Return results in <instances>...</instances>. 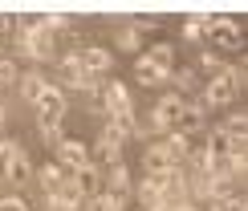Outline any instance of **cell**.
<instances>
[{"mask_svg": "<svg viewBox=\"0 0 248 211\" xmlns=\"http://www.w3.org/2000/svg\"><path fill=\"white\" fill-rule=\"evenodd\" d=\"M33 110H37L41 130H61V122H65V110H69L65 90H61V86H45V93L33 102Z\"/></svg>", "mask_w": 248, "mask_h": 211, "instance_id": "obj_1", "label": "cell"}, {"mask_svg": "<svg viewBox=\"0 0 248 211\" xmlns=\"http://www.w3.org/2000/svg\"><path fill=\"white\" fill-rule=\"evenodd\" d=\"M57 73H61V81H65V86H74V90H86V93H94V98H98L102 81H106V77H94V73H90L86 65H81L78 49H74V53H65V57H57Z\"/></svg>", "mask_w": 248, "mask_h": 211, "instance_id": "obj_2", "label": "cell"}, {"mask_svg": "<svg viewBox=\"0 0 248 211\" xmlns=\"http://www.w3.org/2000/svg\"><path fill=\"white\" fill-rule=\"evenodd\" d=\"M208 41L216 45V53H228V49H244V33H240V20H232V16H212V20H208Z\"/></svg>", "mask_w": 248, "mask_h": 211, "instance_id": "obj_3", "label": "cell"}, {"mask_svg": "<svg viewBox=\"0 0 248 211\" xmlns=\"http://www.w3.org/2000/svg\"><path fill=\"white\" fill-rule=\"evenodd\" d=\"M179 110H183V98L179 93H163L159 102H155V110H151V126H155V134H167L179 126Z\"/></svg>", "mask_w": 248, "mask_h": 211, "instance_id": "obj_4", "label": "cell"}, {"mask_svg": "<svg viewBox=\"0 0 248 211\" xmlns=\"http://www.w3.org/2000/svg\"><path fill=\"white\" fill-rule=\"evenodd\" d=\"M175 130H183V134H203V130H208V110H203L200 98H183L179 126H175Z\"/></svg>", "mask_w": 248, "mask_h": 211, "instance_id": "obj_5", "label": "cell"}, {"mask_svg": "<svg viewBox=\"0 0 248 211\" xmlns=\"http://www.w3.org/2000/svg\"><path fill=\"white\" fill-rule=\"evenodd\" d=\"M232 98H236V90H232V81H224V77L203 81V90H200L203 110H224V106H232Z\"/></svg>", "mask_w": 248, "mask_h": 211, "instance_id": "obj_6", "label": "cell"}, {"mask_svg": "<svg viewBox=\"0 0 248 211\" xmlns=\"http://www.w3.org/2000/svg\"><path fill=\"white\" fill-rule=\"evenodd\" d=\"M78 57H81V65L94 73V77H106V73L114 69V53L102 49V45H86V49H78Z\"/></svg>", "mask_w": 248, "mask_h": 211, "instance_id": "obj_7", "label": "cell"}, {"mask_svg": "<svg viewBox=\"0 0 248 211\" xmlns=\"http://www.w3.org/2000/svg\"><path fill=\"white\" fill-rule=\"evenodd\" d=\"M90 163V146L86 142H74V138H61L57 146V166L61 171H78V166Z\"/></svg>", "mask_w": 248, "mask_h": 211, "instance_id": "obj_8", "label": "cell"}, {"mask_svg": "<svg viewBox=\"0 0 248 211\" xmlns=\"http://www.w3.org/2000/svg\"><path fill=\"white\" fill-rule=\"evenodd\" d=\"M37 183H41V191H45V199H53V195H61V187L69 183V171H61L57 163H41L37 166Z\"/></svg>", "mask_w": 248, "mask_h": 211, "instance_id": "obj_9", "label": "cell"}, {"mask_svg": "<svg viewBox=\"0 0 248 211\" xmlns=\"http://www.w3.org/2000/svg\"><path fill=\"white\" fill-rule=\"evenodd\" d=\"M69 183L78 187L81 199H90V195L102 191V171H98L94 163H86V166H78V171H69Z\"/></svg>", "mask_w": 248, "mask_h": 211, "instance_id": "obj_10", "label": "cell"}, {"mask_svg": "<svg viewBox=\"0 0 248 211\" xmlns=\"http://www.w3.org/2000/svg\"><path fill=\"white\" fill-rule=\"evenodd\" d=\"M90 163H94L98 171H110L114 163H122V146H118V142H110V138H102V134H98V142L90 146Z\"/></svg>", "mask_w": 248, "mask_h": 211, "instance_id": "obj_11", "label": "cell"}, {"mask_svg": "<svg viewBox=\"0 0 248 211\" xmlns=\"http://www.w3.org/2000/svg\"><path fill=\"white\" fill-rule=\"evenodd\" d=\"M102 191H110V195H118V199H130V191H134V179H130V166L126 163H114L106 171V187Z\"/></svg>", "mask_w": 248, "mask_h": 211, "instance_id": "obj_12", "label": "cell"}, {"mask_svg": "<svg viewBox=\"0 0 248 211\" xmlns=\"http://www.w3.org/2000/svg\"><path fill=\"white\" fill-rule=\"evenodd\" d=\"M171 81L179 86V90H175L179 98H200V73H195V65H175L171 69Z\"/></svg>", "mask_w": 248, "mask_h": 211, "instance_id": "obj_13", "label": "cell"}, {"mask_svg": "<svg viewBox=\"0 0 248 211\" xmlns=\"http://www.w3.org/2000/svg\"><path fill=\"white\" fill-rule=\"evenodd\" d=\"M0 175H4L13 187H25V183H33V163H29V154H25V151H16V154H13V163H8Z\"/></svg>", "mask_w": 248, "mask_h": 211, "instance_id": "obj_14", "label": "cell"}, {"mask_svg": "<svg viewBox=\"0 0 248 211\" xmlns=\"http://www.w3.org/2000/svg\"><path fill=\"white\" fill-rule=\"evenodd\" d=\"M134 81H139V86H147V90H159V86H167V81H171V73L155 69L147 57H139V61H134Z\"/></svg>", "mask_w": 248, "mask_h": 211, "instance_id": "obj_15", "label": "cell"}, {"mask_svg": "<svg viewBox=\"0 0 248 211\" xmlns=\"http://www.w3.org/2000/svg\"><path fill=\"white\" fill-rule=\"evenodd\" d=\"M142 166H147V175H163V171H171V166H179V163L167 154L163 142H155V146H147V154H142Z\"/></svg>", "mask_w": 248, "mask_h": 211, "instance_id": "obj_16", "label": "cell"}, {"mask_svg": "<svg viewBox=\"0 0 248 211\" xmlns=\"http://www.w3.org/2000/svg\"><path fill=\"white\" fill-rule=\"evenodd\" d=\"M142 57L151 61L155 69H163V73H171L175 69V45H167V41H159V45H151L147 53H142Z\"/></svg>", "mask_w": 248, "mask_h": 211, "instance_id": "obj_17", "label": "cell"}, {"mask_svg": "<svg viewBox=\"0 0 248 211\" xmlns=\"http://www.w3.org/2000/svg\"><path fill=\"white\" fill-rule=\"evenodd\" d=\"M45 86H49V81H45L41 69H25V73H20V93H25V102H37L41 93H45Z\"/></svg>", "mask_w": 248, "mask_h": 211, "instance_id": "obj_18", "label": "cell"}, {"mask_svg": "<svg viewBox=\"0 0 248 211\" xmlns=\"http://www.w3.org/2000/svg\"><path fill=\"white\" fill-rule=\"evenodd\" d=\"M81 203H86V199L78 195V187L65 183V187H61V195L49 199V211H81Z\"/></svg>", "mask_w": 248, "mask_h": 211, "instance_id": "obj_19", "label": "cell"}, {"mask_svg": "<svg viewBox=\"0 0 248 211\" xmlns=\"http://www.w3.org/2000/svg\"><path fill=\"white\" fill-rule=\"evenodd\" d=\"M81 207H86V211H126V199H118L110 191H98V195H90Z\"/></svg>", "mask_w": 248, "mask_h": 211, "instance_id": "obj_20", "label": "cell"}, {"mask_svg": "<svg viewBox=\"0 0 248 211\" xmlns=\"http://www.w3.org/2000/svg\"><path fill=\"white\" fill-rule=\"evenodd\" d=\"M208 20H212V16H203V13H191V16H183V37H187L191 45H200V41L208 37Z\"/></svg>", "mask_w": 248, "mask_h": 211, "instance_id": "obj_21", "label": "cell"}, {"mask_svg": "<svg viewBox=\"0 0 248 211\" xmlns=\"http://www.w3.org/2000/svg\"><path fill=\"white\" fill-rule=\"evenodd\" d=\"M114 49H118V53H139V49H142V33H139L134 25H122L118 37H114Z\"/></svg>", "mask_w": 248, "mask_h": 211, "instance_id": "obj_22", "label": "cell"}, {"mask_svg": "<svg viewBox=\"0 0 248 211\" xmlns=\"http://www.w3.org/2000/svg\"><path fill=\"white\" fill-rule=\"evenodd\" d=\"M224 65H228V61L220 57V53H200V61H195V73H203V77H220L224 73Z\"/></svg>", "mask_w": 248, "mask_h": 211, "instance_id": "obj_23", "label": "cell"}, {"mask_svg": "<svg viewBox=\"0 0 248 211\" xmlns=\"http://www.w3.org/2000/svg\"><path fill=\"white\" fill-rule=\"evenodd\" d=\"M16 151H20L16 142H8V138H0V171H4V166L13 163V154H16Z\"/></svg>", "mask_w": 248, "mask_h": 211, "instance_id": "obj_24", "label": "cell"}, {"mask_svg": "<svg viewBox=\"0 0 248 211\" xmlns=\"http://www.w3.org/2000/svg\"><path fill=\"white\" fill-rule=\"evenodd\" d=\"M0 211H29V203L20 195H4V199H0Z\"/></svg>", "mask_w": 248, "mask_h": 211, "instance_id": "obj_25", "label": "cell"}, {"mask_svg": "<svg viewBox=\"0 0 248 211\" xmlns=\"http://www.w3.org/2000/svg\"><path fill=\"white\" fill-rule=\"evenodd\" d=\"M0 130H4V102H0Z\"/></svg>", "mask_w": 248, "mask_h": 211, "instance_id": "obj_26", "label": "cell"}, {"mask_svg": "<svg viewBox=\"0 0 248 211\" xmlns=\"http://www.w3.org/2000/svg\"><path fill=\"white\" fill-rule=\"evenodd\" d=\"M240 69H244V73H248V53H244V61H240Z\"/></svg>", "mask_w": 248, "mask_h": 211, "instance_id": "obj_27", "label": "cell"}]
</instances>
